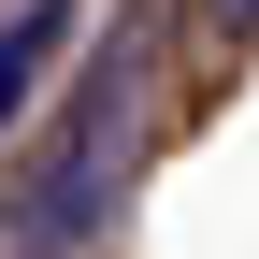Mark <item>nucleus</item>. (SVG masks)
Segmentation results:
<instances>
[{
	"instance_id": "obj_3",
	"label": "nucleus",
	"mask_w": 259,
	"mask_h": 259,
	"mask_svg": "<svg viewBox=\"0 0 259 259\" xmlns=\"http://www.w3.org/2000/svg\"><path fill=\"white\" fill-rule=\"evenodd\" d=\"M187 15H202L216 44H245V29H259V0H187Z\"/></svg>"
},
{
	"instance_id": "obj_2",
	"label": "nucleus",
	"mask_w": 259,
	"mask_h": 259,
	"mask_svg": "<svg viewBox=\"0 0 259 259\" xmlns=\"http://www.w3.org/2000/svg\"><path fill=\"white\" fill-rule=\"evenodd\" d=\"M87 44V0H15L0 15V130H29V101H44V72Z\"/></svg>"
},
{
	"instance_id": "obj_1",
	"label": "nucleus",
	"mask_w": 259,
	"mask_h": 259,
	"mask_svg": "<svg viewBox=\"0 0 259 259\" xmlns=\"http://www.w3.org/2000/svg\"><path fill=\"white\" fill-rule=\"evenodd\" d=\"M144 101H158V29L115 15V44L87 58L72 115L44 130V158L15 173V259H87L101 216L130 202V158H144Z\"/></svg>"
}]
</instances>
